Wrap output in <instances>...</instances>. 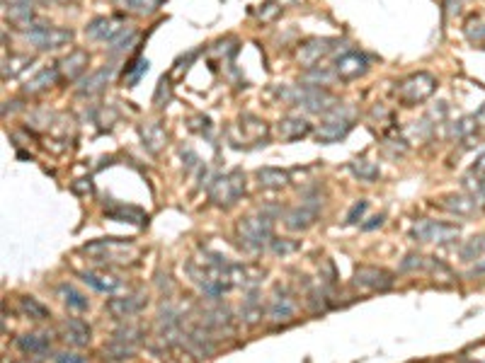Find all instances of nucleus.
<instances>
[{"mask_svg":"<svg viewBox=\"0 0 485 363\" xmlns=\"http://www.w3.org/2000/svg\"><path fill=\"white\" fill-rule=\"evenodd\" d=\"M423 267H425V257H420V254H408V257L403 259V264H400L403 272H415V269H423Z\"/></svg>","mask_w":485,"mask_h":363,"instance_id":"obj_46","label":"nucleus"},{"mask_svg":"<svg viewBox=\"0 0 485 363\" xmlns=\"http://www.w3.org/2000/svg\"><path fill=\"white\" fill-rule=\"evenodd\" d=\"M459 225L442 223V220H418L410 228V238L415 242H447V240L459 238Z\"/></svg>","mask_w":485,"mask_h":363,"instance_id":"obj_7","label":"nucleus"},{"mask_svg":"<svg viewBox=\"0 0 485 363\" xmlns=\"http://www.w3.org/2000/svg\"><path fill=\"white\" fill-rule=\"evenodd\" d=\"M19 310H22V315H27L29 320H46L49 317V308L42 306V303L37 301V298L32 296H24L19 298Z\"/></svg>","mask_w":485,"mask_h":363,"instance_id":"obj_34","label":"nucleus"},{"mask_svg":"<svg viewBox=\"0 0 485 363\" xmlns=\"http://www.w3.org/2000/svg\"><path fill=\"white\" fill-rule=\"evenodd\" d=\"M134 354H136V346L124 344V342L112 339L110 344H105V356H110V359H114V361L131 359V356H134Z\"/></svg>","mask_w":485,"mask_h":363,"instance_id":"obj_39","label":"nucleus"},{"mask_svg":"<svg viewBox=\"0 0 485 363\" xmlns=\"http://www.w3.org/2000/svg\"><path fill=\"white\" fill-rule=\"evenodd\" d=\"M337 44H340V39H330V37L308 39V42H303L301 46H298V51H296L298 66L306 68V71H311V68H316L318 63H321L323 58L327 56V53L335 51Z\"/></svg>","mask_w":485,"mask_h":363,"instance_id":"obj_8","label":"nucleus"},{"mask_svg":"<svg viewBox=\"0 0 485 363\" xmlns=\"http://www.w3.org/2000/svg\"><path fill=\"white\" fill-rule=\"evenodd\" d=\"M146 71H148V61H146V58H136V61H131V66H126V71H124L126 82L134 87L136 82L141 80V76H144Z\"/></svg>","mask_w":485,"mask_h":363,"instance_id":"obj_42","label":"nucleus"},{"mask_svg":"<svg viewBox=\"0 0 485 363\" xmlns=\"http://www.w3.org/2000/svg\"><path fill=\"white\" fill-rule=\"evenodd\" d=\"M352 126H355L352 114L337 105L335 109L327 114V119L316 129V141H318V143H325V145L327 143H337V141H342L347 134H350Z\"/></svg>","mask_w":485,"mask_h":363,"instance_id":"obj_6","label":"nucleus"},{"mask_svg":"<svg viewBox=\"0 0 485 363\" xmlns=\"http://www.w3.org/2000/svg\"><path fill=\"white\" fill-rule=\"evenodd\" d=\"M279 97L287 100L289 105L301 107V109L311 112V114H330L340 102L330 95L327 90L316 85H291V87H282L279 90Z\"/></svg>","mask_w":485,"mask_h":363,"instance_id":"obj_1","label":"nucleus"},{"mask_svg":"<svg viewBox=\"0 0 485 363\" xmlns=\"http://www.w3.org/2000/svg\"><path fill=\"white\" fill-rule=\"evenodd\" d=\"M124 29H126L124 19L114 17V15H110V17L105 15V17H95L85 24V37L92 39V42L112 44L121 32H124Z\"/></svg>","mask_w":485,"mask_h":363,"instance_id":"obj_9","label":"nucleus"},{"mask_svg":"<svg viewBox=\"0 0 485 363\" xmlns=\"http://www.w3.org/2000/svg\"><path fill=\"white\" fill-rule=\"evenodd\" d=\"M126 247H131V242H126V240L105 238V240H95V242L85 245L83 252L92 254V257H97V262H102L105 257H117V252H121V249H126Z\"/></svg>","mask_w":485,"mask_h":363,"instance_id":"obj_22","label":"nucleus"},{"mask_svg":"<svg viewBox=\"0 0 485 363\" xmlns=\"http://www.w3.org/2000/svg\"><path fill=\"white\" fill-rule=\"evenodd\" d=\"M238 238H241L243 247L250 249V252L269 247V242H272V218L267 213L248 215L238 223Z\"/></svg>","mask_w":485,"mask_h":363,"instance_id":"obj_2","label":"nucleus"},{"mask_svg":"<svg viewBox=\"0 0 485 363\" xmlns=\"http://www.w3.org/2000/svg\"><path fill=\"white\" fill-rule=\"evenodd\" d=\"M56 66H58V73H61V80L73 82L85 76L87 66H90V53H87L85 48H76V51H71L66 58H61Z\"/></svg>","mask_w":485,"mask_h":363,"instance_id":"obj_17","label":"nucleus"},{"mask_svg":"<svg viewBox=\"0 0 485 363\" xmlns=\"http://www.w3.org/2000/svg\"><path fill=\"white\" fill-rule=\"evenodd\" d=\"M269 249H272L274 254H289V252H296L298 249V242H293V240H274L269 242Z\"/></svg>","mask_w":485,"mask_h":363,"instance_id":"obj_44","label":"nucleus"},{"mask_svg":"<svg viewBox=\"0 0 485 363\" xmlns=\"http://www.w3.org/2000/svg\"><path fill=\"white\" fill-rule=\"evenodd\" d=\"M461 3H463V0H447L449 12H459V10H461Z\"/></svg>","mask_w":485,"mask_h":363,"instance_id":"obj_50","label":"nucleus"},{"mask_svg":"<svg viewBox=\"0 0 485 363\" xmlns=\"http://www.w3.org/2000/svg\"><path fill=\"white\" fill-rule=\"evenodd\" d=\"M80 278L87 283L90 288H95L97 293H114L119 291L121 278L112 276V274H95V272H83Z\"/></svg>","mask_w":485,"mask_h":363,"instance_id":"obj_27","label":"nucleus"},{"mask_svg":"<svg viewBox=\"0 0 485 363\" xmlns=\"http://www.w3.org/2000/svg\"><path fill=\"white\" fill-rule=\"evenodd\" d=\"M308 134H313V126L303 116H287L277 124V136L282 141H298Z\"/></svg>","mask_w":485,"mask_h":363,"instance_id":"obj_21","label":"nucleus"},{"mask_svg":"<svg viewBox=\"0 0 485 363\" xmlns=\"http://www.w3.org/2000/svg\"><path fill=\"white\" fill-rule=\"evenodd\" d=\"M182 344L192 351L194 356L204 359V356H212L216 349V342H214V332L204 325H192L189 330H185Z\"/></svg>","mask_w":485,"mask_h":363,"instance_id":"obj_13","label":"nucleus"},{"mask_svg":"<svg viewBox=\"0 0 485 363\" xmlns=\"http://www.w3.org/2000/svg\"><path fill=\"white\" fill-rule=\"evenodd\" d=\"M146 337L144 327L139 325H126V327H119V330L112 335V339L117 342H124V344H131V346H139V342Z\"/></svg>","mask_w":485,"mask_h":363,"instance_id":"obj_36","label":"nucleus"},{"mask_svg":"<svg viewBox=\"0 0 485 363\" xmlns=\"http://www.w3.org/2000/svg\"><path fill=\"white\" fill-rule=\"evenodd\" d=\"M262 315H267V310L262 308V301L257 298V291H253L241 306V320L245 325H255L262 320Z\"/></svg>","mask_w":485,"mask_h":363,"instance_id":"obj_30","label":"nucleus"},{"mask_svg":"<svg viewBox=\"0 0 485 363\" xmlns=\"http://www.w3.org/2000/svg\"><path fill=\"white\" fill-rule=\"evenodd\" d=\"M114 73H117V66H114V63H107V66H102L100 71H95V73H90V76L83 78V80L78 82L76 92H78L80 97H92V95H97L100 90H105V85H110L112 78H114Z\"/></svg>","mask_w":485,"mask_h":363,"instance_id":"obj_19","label":"nucleus"},{"mask_svg":"<svg viewBox=\"0 0 485 363\" xmlns=\"http://www.w3.org/2000/svg\"><path fill=\"white\" fill-rule=\"evenodd\" d=\"M476 121H478V126H485V105L478 109V114H476Z\"/></svg>","mask_w":485,"mask_h":363,"instance_id":"obj_51","label":"nucleus"},{"mask_svg":"<svg viewBox=\"0 0 485 363\" xmlns=\"http://www.w3.org/2000/svg\"><path fill=\"white\" fill-rule=\"evenodd\" d=\"M296 315V301H293V293L287 286H277L274 293L269 296L267 303V317L272 322H289Z\"/></svg>","mask_w":485,"mask_h":363,"instance_id":"obj_10","label":"nucleus"},{"mask_svg":"<svg viewBox=\"0 0 485 363\" xmlns=\"http://www.w3.org/2000/svg\"><path fill=\"white\" fill-rule=\"evenodd\" d=\"M58 80H61L58 66H49V68H44V71H39L34 78H29V80L24 82L22 92H24V95H39V92H44V90H49L51 85H56Z\"/></svg>","mask_w":485,"mask_h":363,"instance_id":"obj_23","label":"nucleus"},{"mask_svg":"<svg viewBox=\"0 0 485 363\" xmlns=\"http://www.w3.org/2000/svg\"><path fill=\"white\" fill-rule=\"evenodd\" d=\"M384 225V215H374L371 223H364V230H374V228H381Z\"/></svg>","mask_w":485,"mask_h":363,"instance_id":"obj_49","label":"nucleus"},{"mask_svg":"<svg viewBox=\"0 0 485 363\" xmlns=\"http://www.w3.org/2000/svg\"><path fill=\"white\" fill-rule=\"evenodd\" d=\"M155 330H158L160 342L165 344H175L178 339H182L185 330H182V312L173 306H165L163 310L158 312V322H155Z\"/></svg>","mask_w":485,"mask_h":363,"instance_id":"obj_11","label":"nucleus"},{"mask_svg":"<svg viewBox=\"0 0 485 363\" xmlns=\"http://www.w3.org/2000/svg\"><path fill=\"white\" fill-rule=\"evenodd\" d=\"M289 172L282 168H259L257 170V182L264 189H282V186L289 184Z\"/></svg>","mask_w":485,"mask_h":363,"instance_id":"obj_29","label":"nucleus"},{"mask_svg":"<svg viewBox=\"0 0 485 363\" xmlns=\"http://www.w3.org/2000/svg\"><path fill=\"white\" fill-rule=\"evenodd\" d=\"M243 191H245V175L241 170H231V172L221 175V177H216L212 182V186H209V199H212V204L228 209V206L238 204Z\"/></svg>","mask_w":485,"mask_h":363,"instance_id":"obj_3","label":"nucleus"},{"mask_svg":"<svg viewBox=\"0 0 485 363\" xmlns=\"http://www.w3.org/2000/svg\"><path fill=\"white\" fill-rule=\"evenodd\" d=\"M461 262H481L485 259V235H476V238L466 240L459 249Z\"/></svg>","mask_w":485,"mask_h":363,"instance_id":"obj_32","label":"nucleus"},{"mask_svg":"<svg viewBox=\"0 0 485 363\" xmlns=\"http://www.w3.org/2000/svg\"><path fill=\"white\" fill-rule=\"evenodd\" d=\"M15 346L22 351L24 356H46L51 351V342L42 335H22L15 339Z\"/></svg>","mask_w":485,"mask_h":363,"instance_id":"obj_26","label":"nucleus"},{"mask_svg":"<svg viewBox=\"0 0 485 363\" xmlns=\"http://www.w3.org/2000/svg\"><path fill=\"white\" fill-rule=\"evenodd\" d=\"M134 42H136V29L126 27L124 32H121L119 37H117L114 42H112V44H110V46H107V48H110V53H112V56H117V53H124L126 48H129L131 44H134Z\"/></svg>","mask_w":485,"mask_h":363,"instance_id":"obj_40","label":"nucleus"},{"mask_svg":"<svg viewBox=\"0 0 485 363\" xmlns=\"http://www.w3.org/2000/svg\"><path fill=\"white\" fill-rule=\"evenodd\" d=\"M27 39L32 46L39 48V51H56V48H63L73 42V29L34 22L32 27L27 29Z\"/></svg>","mask_w":485,"mask_h":363,"instance_id":"obj_4","label":"nucleus"},{"mask_svg":"<svg viewBox=\"0 0 485 363\" xmlns=\"http://www.w3.org/2000/svg\"><path fill=\"white\" fill-rule=\"evenodd\" d=\"M434 90H437V78L429 76V73H413V76H408L400 82L395 95H398V100L403 102V105L413 107L427 100Z\"/></svg>","mask_w":485,"mask_h":363,"instance_id":"obj_5","label":"nucleus"},{"mask_svg":"<svg viewBox=\"0 0 485 363\" xmlns=\"http://www.w3.org/2000/svg\"><path fill=\"white\" fill-rule=\"evenodd\" d=\"M56 293H58V298H61V301L66 303L68 308H71V310L85 312L87 308H90V301H87V298L83 296V293L78 291L73 283H58Z\"/></svg>","mask_w":485,"mask_h":363,"instance_id":"obj_28","label":"nucleus"},{"mask_svg":"<svg viewBox=\"0 0 485 363\" xmlns=\"http://www.w3.org/2000/svg\"><path fill=\"white\" fill-rule=\"evenodd\" d=\"M34 58H29V56H5L3 58V78L8 80V78H15L19 71H24V66H29Z\"/></svg>","mask_w":485,"mask_h":363,"instance_id":"obj_38","label":"nucleus"},{"mask_svg":"<svg viewBox=\"0 0 485 363\" xmlns=\"http://www.w3.org/2000/svg\"><path fill=\"white\" fill-rule=\"evenodd\" d=\"M444 209L449 213L461 215V218H471V215H476L481 211V201L473 194H449L444 196Z\"/></svg>","mask_w":485,"mask_h":363,"instance_id":"obj_20","label":"nucleus"},{"mask_svg":"<svg viewBox=\"0 0 485 363\" xmlns=\"http://www.w3.org/2000/svg\"><path fill=\"white\" fill-rule=\"evenodd\" d=\"M350 170H352V175L359 177L361 182H376L381 175L379 165L371 163V160H366V158H357L355 163H350Z\"/></svg>","mask_w":485,"mask_h":363,"instance_id":"obj_33","label":"nucleus"},{"mask_svg":"<svg viewBox=\"0 0 485 363\" xmlns=\"http://www.w3.org/2000/svg\"><path fill=\"white\" fill-rule=\"evenodd\" d=\"M58 337H61L68 346L83 349V346L90 344L92 332L85 320H80V317H68V320H63L61 325H58Z\"/></svg>","mask_w":485,"mask_h":363,"instance_id":"obj_15","label":"nucleus"},{"mask_svg":"<svg viewBox=\"0 0 485 363\" xmlns=\"http://www.w3.org/2000/svg\"><path fill=\"white\" fill-rule=\"evenodd\" d=\"M332 71H335L337 80H355L369 71V56L361 51H347L332 63Z\"/></svg>","mask_w":485,"mask_h":363,"instance_id":"obj_12","label":"nucleus"},{"mask_svg":"<svg viewBox=\"0 0 485 363\" xmlns=\"http://www.w3.org/2000/svg\"><path fill=\"white\" fill-rule=\"evenodd\" d=\"M202 325L209 327L212 332H223L231 330V312L226 308H214V310H207L202 317Z\"/></svg>","mask_w":485,"mask_h":363,"instance_id":"obj_31","label":"nucleus"},{"mask_svg":"<svg viewBox=\"0 0 485 363\" xmlns=\"http://www.w3.org/2000/svg\"><path fill=\"white\" fill-rule=\"evenodd\" d=\"M364 211H366V201H357L350 209V213H347V223H357V218H361Z\"/></svg>","mask_w":485,"mask_h":363,"instance_id":"obj_48","label":"nucleus"},{"mask_svg":"<svg viewBox=\"0 0 485 363\" xmlns=\"http://www.w3.org/2000/svg\"><path fill=\"white\" fill-rule=\"evenodd\" d=\"M291 3H296V0H267V3L262 5V10L257 12V17L264 19V22H269V19H274L284 8H287V5H291Z\"/></svg>","mask_w":485,"mask_h":363,"instance_id":"obj_41","label":"nucleus"},{"mask_svg":"<svg viewBox=\"0 0 485 363\" xmlns=\"http://www.w3.org/2000/svg\"><path fill=\"white\" fill-rule=\"evenodd\" d=\"M105 215L112 220H119V223H134V225H146L148 223V215L144 211L134 209V206H124V204H112L105 209Z\"/></svg>","mask_w":485,"mask_h":363,"instance_id":"obj_24","label":"nucleus"},{"mask_svg":"<svg viewBox=\"0 0 485 363\" xmlns=\"http://www.w3.org/2000/svg\"><path fill=\"white\" fill-rule=\"evenodd\" d=\"M121 10L126 12H134V15H151L158 10L160 0H114Z\"/></svg>","mask_w":485,"mask_h":363,"instance_id":"obj_35","label":"nucleus"},{"mask_svg":"<svg viewBox=\"0 0 485 363\" xmlns=\"http://www.w3.org/2000/svg\"><path fill=\"white\" fill-rule=\"evenodd\" d=\"M163 95L170 100V82H168V78H160V80H158V90H155V97H153L155 107H163Z\"/></svg>","mask_w":485,"mask_h":363,"instance_id":"obj_47","label":"nucleus"},{"mask_svg":"<svg viewBox=\"0 0 485 363\" xmlns=\"http://www.w3.org/2000/svg\"><path fill=\"white\" fill-rule=\"evenodd\" d=\"M53 363H87V359L80 354H73V351H58V354H53Z\"/></svg>","mask_w":485,"mask_h":363,"instance_id":"obj_45","label":"nucleus"},{"mask_svg":"<svg viewBox=\"0 0 485 363\" xmlns=\"http://www.w3.org/2000/svg\"><path fill=\"white\" fill-rule=\"evenodd\" d=\"M139 134H141V139H144V145L151 150V153H160V148L168 143V134H165V129L158 124V121L141 124Z\"/></svg>","mask_w":485,"mask_h":363,"instance_id":"obj_25","label":"nucleus"},{"mask_svg":"<svg viewBox=\"0 0 485 363\" xmlns=\"http://www.w3.org/2000/svg\"><path fill=\"white\" fill-rule=\"evenodd\" d=\"M466 37L476 44L485 42V22L483 19H471V22L466 24Z\"/></svg>","mask_w":485,"mask_h":363,"instance_id":"obj_43","label":"nucleus"},{"mask_svg":"<svg viewBox=\"0 0 485 363\" xmlns=\"http://www.w3.org/2000/svg\"><path fill=\"white\" fill-rule=\"evenodd\" d=\"M316 218H318V201H303L301 206L287 211V215H284V225H287L289 230L301 233V230L311 228V225L316 223Z\"/></svg>","mask_w":485,"mask_h":363,"instance_id":"obj_18","label":"nucleus"},{"mask_svg":"<svg viewBox=\"0 0 485 363\" xmlns=\"http://www.w3.org/2000/svg\"><path fill=\"white\" fill-rule=\"evenodd\" d=\"M473 276H476V274H485V259H481V262L476 264V267H473Z\"/></svg>","mask_w":485,"mask_h":363,"instance_id":"obj_52","label":"nucleus"},{"mask_svg":"<svg viewBox=\"0 0 485 363\" xmlns=\"http://www.w3.org/2000/svg\"><path fill=\"white\" fill-rule=\"evenodd\" d=\"M146 308L144 293H126V296H114L105 303V310L110 312L114 320H126V317L139 315Z\"/></svg>","mask_w":485,"mask_h":363,"instance_id":"obj_14","label":"nucleus"},{"mask_svg":"<svg viewBox=\"0 0 485 363\" xmlns=\"http://www.w3.org/2000/svg\"><path fill=\"white\" fill-rule=\"evenodd\" d=\"M355 286L366 288V291H386V288L393 286V276L379 267H357Z\"/></svg>","mask_w":485,"mask_h":363,"instance_id":"obj_16","label":"nucleus"},{"mask_svg":"<svg viewBox=\"0 0 485 363\" xmlns=\"http://www.w3.org/2000/svg\"><path fill=\"white\" fill-rule=\"evenodd\" d=\"M332 80H337L335 71L332 68H311V71L306 73V78H303V85H330Z\"/></svg>","mask_w":485,"mask_h":363,"instance_id":"obj_37","label":"nucleus"}]
</instances>
